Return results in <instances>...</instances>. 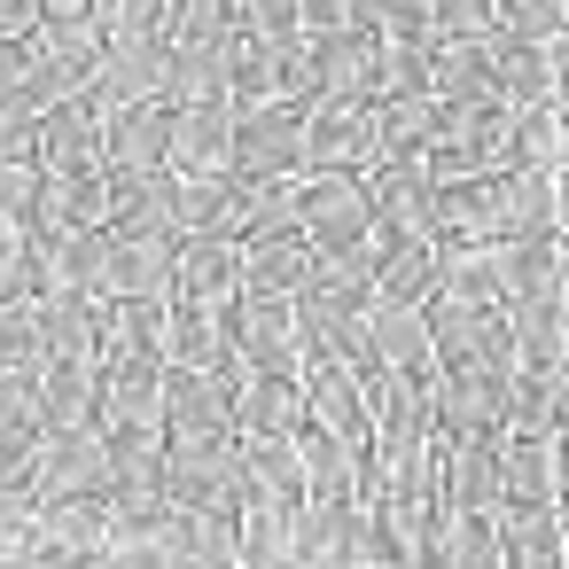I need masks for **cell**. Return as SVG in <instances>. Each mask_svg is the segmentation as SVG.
<instances>
[{
  "label": "cell",
  "instance_id": "obj_11",
  "mask_svg": "<svg viewBox=\"0 0 569 569\" xmlns=\"http://www.w3.org/2000/svg\"><path fill=\"white\" fill-rule=\"evenodd\" d=\"M297 382H305V421H312V429H328L336 445H359V452L375 445V421H367V382H359L343 359H320V351H312Z\"/></svg>",
  "mask_w": 569,
  "mask_h": 569
},
{
  "label": "cell",
  "instance_id": "obj_3",
  "mask_svg": "<svg viewBox=\"0 0 569 569\" xmlns=\"http://www.w3.org/2000/svg\"><path fill=\"white\" fill-rule=\"evenodd\" d=\"M297 149H305V102H281V94L234 102V141H227L234 180H281L297 172Z\"/></svg>",
  "mask_w": 569,
  "mask_h": 569
},
{
  "label": "cell",
  "instance_id": "obj_28",
  "mask_svg": "<svg viewBox=\"0 0 569 569\" xmlns=\"http://www.w3.org/2000/svg\"><path fill=\"white\" fill-rule=\"evenodd\" d=\"M437 87H398V94H375V149H406V141H437Z\"/></svg>",
  "mask_w": 569,
  "mask_h": 569
},
{
  "label": "cell",
  "instance_id": "obj_17",
  "mask_svg": "<svg viewBox=\"0 0 569 569\" xmlns=\"http://www.w3.org/2000/svg\"><path fill=\"white\" fill-rule=\"evenodd\" d=\"M102 180H110V227H141V234H172V188H180V172L172 164H141V172H126V164H102ZM180 242V234H172Z\"/></svg>",
  "mask_w": 569,
  "mask_h": 569
},
{
  "label": "cell",
  "instance_id": "obj_31",
  "mask_svg": "<svg viewBox=\"0 0 569 569\" xmlns=\"http://www.w3.org/2000/svg\"><path fill=\"white\" fill-rule=\"evenodd\" d=\"M94 32H102V48L164 40V0H94Z\"/></svg>",
  "mask_w": 569,
  "mask_h": 569
},
{
  "label": "cell",
  "instance_id": "obj_35",
  "mask_svg": "<svg viewBox=\"0 0 569 569\" xmlns=\"http://www.w3.org/2000/svg\"><path fill=\"white\" fill-rule=\"evenodd\" d=\"M437 32H491L499 24V0H429Z\"/></svg>",
  "mask_w": 569,
  "mask_h": 569
},
{
  "label": "cell",
  "instance_id": "obj_10",
  "mask_svg": "<svg viewBox=\"0 0 569 569\" xmlns=\"http://www.w3.org/2000/svg\"><path fill=\"white\" fill-rule=\"evenodd\" d=\"M227 141H234V94L164 102V164L172 172H227Z\"/></svg>",
  "mask_w": 569,
  "mask_h": 569
},
{
  "label": "cell",
  "instance_id": "obj_23",
  "mask_svg": "<svg viewBox=\"0 0 569 569\" xmlns=\"http://www.w3.org/2000/svg\"><path fill=\"white\" fill-rule=\"evenodd\" d=\"M499 499H561V437L499 429Z\"/></svg>",
  "mask_w": 569,
  "mask_h": 569
},
{
  "label": "cell",
  "instance_id": "obj_32",
  "mask_svg": "<svg viewBox=\"0 0 569 569\" xmlns=\"http://www.w3.org/2000/svg\"><path fill=\"white\" fill-rule=\"evenodd\" d=\"M48 351H40V320H32V297H17V305H0V367L9 375H32Z\"/></svg>",
  "mask_w": 569,
  "mask_h": 569
},
{
  "label": "cell",
  "instance_id": "obj_20",
  "mask_svg": "<svg viewBox=\"0 0 569 569\" xmlns=\"http://www.w3.org/2000/svg\"><path fill=\"white\" fill-rule=\"evenodd\" d=\"M172 289L227 312L234 289H242V242H227V234H188V242L172 250Z\"/></svg>",
  "mask_w": 569,
  "mask_h": 569
},
{
  "label": "cell",
  "instance_id": "obj_16",
  "mask_svg": "<svg viewBox=\"0 0 569 569\" xmlns=\"http://www.w3.org/2000/svg\"><path fill=\"white\" fill-rule=\"evenodd\" d=\"M234 406V437H289L305 421V382L273 375V367H242V382L227 390Z\"/></svg>",
  "mask_w": 569,
  "mask_h": 569
},
{
  "label": "cell",
  "instance_id": "obj_37",
  "mask_svg": "<svg viewBox=\"0 0 569 569\" xmlns=\"http://www.w3.org/2000/svg\"><path fill=\"white\" fill-rule=\"evenodd\" d=\"M250 32H297V0H242Z\"/></svg>",
  "mask_w": 569,
  "mask_h": 569
},
{
  "label": "cell",
  "instance_id": "obj_1",
  "mask_svg": "<svg viewBox=\"0 0 569 569\" xmlns=\"http://www.w3.org/2000/svg\"><path fill=\"white\" fill-rule=\"evenodd\" d=\"M437 242H522V234H561V172H460L437 180L429 196Z\"/></svg>",
  "mask_w": 569,
  "mask_h": 569
},
{
  "label": "cell",
  "instance_id": "obj_5",
  "mask_svg": "<svg viewBox=\"0 0 569 569\" xmlns=\"http://www.w3.org/2000/svg\"><path fill=\"white\" fill-rule=\"evenodd\" d=\"M227 343H234L250 367L305 375V328H297V305L273 297V289H234V305H227Z\"/></svg>",
  "mask_w": 569,
  "mask_h": 569
},
{
  "label": "cell",
  "instance_id": "obj_18",
  "mask_svg": "<svg viewBox=\"0 0 569 569\" xmlns=\"http://www.w3.org/2000/svg\"><path fill=\"white\" fill-rule=\"evenodd\" d=\"M297 468H305V499L359 507V491H367V452H359V445H336V437L312 429V421H297Z\"/></svg>",
  "mask_w": 569,
  "mask_h": 569
},
{
  "label": "cell",
  "instance_id": "obj_22",
  "mask_svg": "<svg viewBox=\"0 0 569 569\" xmlns=\"http://www.w3.org/2000/svg\"><path fill=\"white\" fill-rule=\"evenodd\" d=\"M437 250H445V242H429V234H390V242H375V297H382V305H429V289H437Z\"/></svg>",
  "mask_w": 569,
  "mask_h": 569
},
{
  "label": "cell",
  "instance_id": "obj_30",
  "mask_svg": "<svg viewBox=\"0 0 569 569\" xmlns=\"http://www.w3.org/2000/svg\"><path fill=\"white\" fill-rule=\"evenodd\" d=\"M515 149L530 172H561V102H522L515 110Z\"/></svg>",
  "mask_w": 569,
  "mask_h": 569
},
{
  "label": "cell",
  "instance_id": "obj_8",
  "mask_svg": "<svg viewBox=\"0 0 569 569\" xmlns=\"http://www.w3.org/2000/svg\"><path fill=\"white\" fill-rule=\"evenodd\" d=\"M63 491H110V483H102V429H94V421L40 429V445H32V483H24V499L48 507V499H63Z\"/></svg>",
  "mask_w": 569,
  "mask_h": 569
},
{
  "label": "cell",
  "instance_id": "obj_12",
  "mask_svg": "<svg viewBox=\"0 0 569 569\" xmlns=\"http://www.w3.org/2000/svg\"><path fill=\"white\" fill-rule=\"evenodd\" d=\"M164 437L172 445H219L234 437V406L203 367H172L164 359Z\"/></svg>",
  "mask_w": 569,
  "mask_h": 569
},
{
  "label": "cell",
  "instance_id": "obj_38",
  "mask_svg": "<svg viewBox=\"0 0 569 569\" xmlns=\"http://www.w3.org/2000/svg\"><path fill=\"white\" fill-rule=\"evenodd\" d=\"M40 24V0H0V40H24Z\"/></svg>",
  "mask_w": 569,
  "mask_h": 569
},
{
  "label": "cell",
  "instance_id": "obj_2",
  "mask_svg": "<svg viewBox=\"0 0 569 569\" xmlns=\"http://www.w3.org/2000/svg\"><path fill=\"white\" fill-rule=\"evenodd\" d=\"M172 234H141V227H94V266H87V297H164L172 289Z\"/></svg>",
  "mask_w": 569,
  "mask_h": 569
},
{
  "label": "cell",
  "instance_id": "obj_15",
  "mask_svg": "<svg viewBox=\"0 0 569 569\" xmlns=\"http://www.w3.org/2000/svg\"><path fill=\"white\" fill-rule=\"evenodd\" d=\"M375 63H382V32L367 17H351L336 32H312V79H320V94H375Z\"/></svg>",
  "mask_w": 569,
  "mask_h": 569
},
{
  "label": "cell",
  "instance_id": "obj_4",
  "mask_svg": "<svg viewBox=\"0 0 569 569\" xmlns=\"http://www.w3.org/2000/svg\"><path fill=\"white\" fill-rule=\"evenodd\" d=\"M375 227V196L351 164H328V172H297V234L312 250H343Z\"/></svg>",
  "mask_w": 569,
  "mask_h": 569
},
{
  "label": "cell",
  "instance_id": "obj_13",
  "mask_svg": "<svg viewBox=\"0 0 569 569\" xmlns=\"http://www.w3.org/2000/svg\"><path fill=\"white\" fill-rule=\"evenodd\" d=\"M569 522L561 499H499V569H561Z\"/></svg>",
  "mask_w": 569,
  "mask_h": 569
},
{
  "label": "cell",
  "instance_id": "obj_19",
  "mask_svg": "<svg viewBox=\"0 0 569 569\" xmlns=\"http://www.w3.org/2000/svg\"><path fill=\"white\" fill-rule=\"evenodd\" d=\"M32 320H40V351H48V359H87V367H94L102 297H87V289H40V297H32Z\"/></svg>",
  "mask_w": 569,
  "mask_h": 569
},
{
  "label": "cell",
  "instance_id": "obj_34",
  "mask_svg": "<svg viewBox=\"0 0 569 569\" xmlns=\"http://www.w3.org/2000/svg\"><path fill=\"white\" fill-rule=\"evenodd\" d=\"M0 437H40L32 375H9V367H0Z\"/></svg>",
  "mask_w": 569,
  "mask_h": 569
},
{
  "label": "cell",
  "instance_id": "obj_29",
  "mask_svg": "<svg viewBox=\"0 0 569 569\" xmlns=\"http://www.w3.org/2000/svg\"><path fill=\"white\" fill-rule=\"evenodd\" d=\"M312 266V242L305 234H266V242H242V289H273L289 297Z\"/></svg>",
  "mask_w": 569,
  "mask_h": 569
},
{
  "label": "cell",
  "instance_id": "obj_27",
  "mask_svg": "<svg viewBox=\"0 0 569 569\" xmlns=\"http://www.w3.org/2000/svg\"><path fill=\"white\" fill-rule=\"evenodd\" d=\"M203 94H227V32H211V40H172L164 102H203Z\"/></svg>",
  "mask_w": 569,
  "mask_h": 569
},
{
  "label": "cell",
  "instance_id": "obj_9",
  "mask_svg": "<svg viewBox=\"0 0 569 569\" xmlns=\"http://www.w3.org/2000/svg\"><path fill=\"white\" fill-rule=\"evenodd\" d=\"M437 499L445 515L499 507V429H437Z\"/></svg>",
  "mask_w": 569,
  "mask_h": 569
},
{
  "label": "cell",
  "instance_id": "obj_36",
  "mask_svg": "<svg viewBox=\"0 0 569 569\" xmlns=\"http://www.w3.org/2000/svg\"><path fill=\"white\" fill-rule=\"evenodd\" d=\"M0 164H32V118L0 110Z\"/></svg>",
  "mask_w": 569,
  "mask_h": 569
},
{
  "label": "cell",
  "instance_id": "obj_25",
  "mask_svg": "<svg viewBox=\"0 0 569 569\" xmlns=\"http://www.w3.org/2000/svg\"><path fill=\"white\" fill-rule=\"evenodd\" d=\"M94 157H102V164H126V172L164 164V102H126V110H110Z\"/></svg>",
  "mask_w": 569,
  "mask_h": 569
},
{
  "label": "cell",
  "instance_id": "obj_26",
  "mask_svg": "<svg viewBox=\"0 0 569 569\" xmlns=\"http://www.w3.org/2000/svg\"><path fill=\"white\" fill-rule=\"evenodd\" d=\"M32 406H40V429L94 421V367L87 359H40L32 367Z\"/></svg>",
  "mask_w": 569,
  "mask_h": 569
},
{
  "label": "cell",
  "instance_id": "obj_7",
  "mask_svg": "<svg viewBox=\"0 0 569 569\" xmlns=\"http://www.w3.org/2000/svg\"><path fill=\"white\" fill-rule=\"evenodd\" d=\"M164 63H172V40H126V48H102L94 71H87V110L110 118L126 102H164Z\"/></svg>",
  "mask_w": 569,
  "mask_h": 569
},
{
  "label": "cell",
  "instance_id": "obj_39",
  "mask_svg": "<svg viewBox=\"0 0 569 569\" xmlns=\"http://www.w3.org/2000/svg\"><path fill=\"white\" fill-rule=\"evenodd\" d=\"M40 17H94V0H40Z\"/></svg>",
  "mask_w": 569,
  "mask_h": 569
},
{
  "label": "cell",
  "instance_id": "obj_24",
  "mask_svg": "<svg viewBox=\"0 0 569 569\" xmlns=\"http://www.w3.org/2000/svg\"><path fill=\"white\" fill-rule=\"evenodd\" d=\"M507 328H515V367H569V305L561 297H515Z\"/></svg>",
  "mask_w": 569,
  "mask_h": 569
},
{
  "label": "cell",
  "instance_id": "obj_14",
  "mask_svg": "<svg viewBox=\"0 0 569 569\" xmlns=\"http://www.w3.org/2000/svg\"><path fill=\"white\" fill-rule=\"evenodd\" d=\"M515 375V367H507ZM507 375L499 367H445L429 382L437 429H507Z\"/></svg>",
  "mask_w": 569,
  "mask_h": 569
},
{
  "label": "cell",
  "instance_id": "obj_33",
  "mask_svg": "<svg viewBox=\"0 0 569 569\" xmlns=\"http://www.w3.org/2000/svg\"><path fill=\"white\" fill-rule=\"evenodd\" d=\"M242 17V0H164V40H211Z\"/></svg>",
  "mask_w": 569,
  "mask_h": 569
},
{
  "label": "cell",
  "instance_id": "obj_21",
  "mask_svg": "<svg viewBox=\"0 0 569 569\" xmlns=\"http://www.w3.org/2000/svg\"><path fill=\"white\" fill-rule=\"evenodd\" d=\"M507 429L515 437H561L569 429V367H515L507 375Z\"/></svg>",
  "mask_w": 569,
  "mask_h": 569
},
{
  "label": "cell",
  "instance_id": "obj_6",
  "mask_svg": "<svg viewBox=\"0 0 569 569\" xmlns=\"http://www.w3.org/2000/svg\"><path fill=\"white\" fill-rule=\"evenodd\" d=\"M375 157V94H312L305 102V149L297 172H328V164H367Z\"/></svg>",
  "mask_w": 569,
  "mask_h": 569
}]
</instances>
